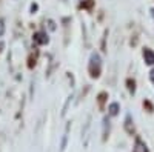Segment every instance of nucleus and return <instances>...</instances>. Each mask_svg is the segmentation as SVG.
<instances>
[{"instance_id":"obj_3","label":"nucleus","mask_w":154,"mask_h":152,"mask_svg":"<svg viewBox=\"0 0 154 152\" xmlns=\"http://www.w3.org/2000/svg\"><path fill=\"white\" fill-rule=\"evenodd\" d=\"M151 80L154 82V69H152V72H151Z\"/></svg>"},{"instance_id":"obj_2","label":"nucleus","mask_w":154,"mask_h":152,"mask_svg":"<svg viewBox=\"0 0 154 152\" xmlns=\"http://www.w3.org/2000/svg\"><path fill=\"white\" fill-rule=\"evenodd\" d=\"M117 108H119V106L116 105V103H112V105H111V108H109V109H111V114H112V115H116V114H117Z\"/></svg>"},{"instance_id":"obj_1","label":"nucleus","mask_w":154,"mask_h":152,"mask_svg":"<svg viewBox=\"0 0 154 152\" xmlns=\"http://www.w3.org/2000/svg\"><path fill=\"white\" fill-rule=\"evenodd\" d=\"M143 57H145V61L148 63V65H154V52L151 49H145L143 51Z\"/></svg>"}]
</instances>
